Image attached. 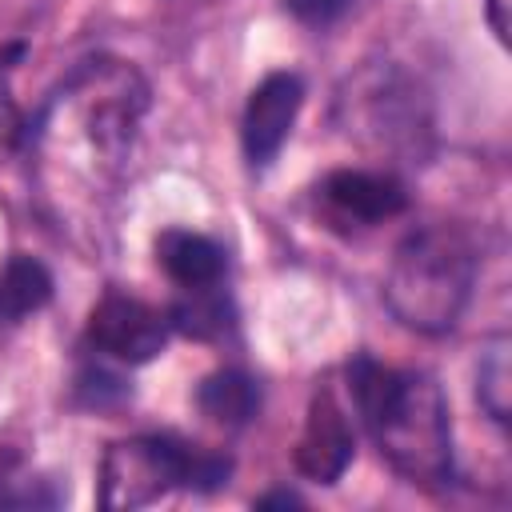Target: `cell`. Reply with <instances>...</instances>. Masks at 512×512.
<instances>
[{
  "mask_svg": "<svg viewBox=\"0 0 512 512\" xmlns=\"http://www.w3.org/2000/svg\"><path fill=\"white\" fill-rule=\"evenodd\" d=\"M352 396L380 456L412 484L436 488L452 476V424L440 384L416 368H384L360 356Z\"/></svg>",
  "mask_w": 512,
  "mask_h": 512,
  "instance_id": "6da1fadb",
  "label": "cell"
},
{
  "mask_svg": "<svg viewBox=\"0 0 512 512\" xmlns=\"http://www.w3.org/2000/svg\"><path fill=\"white\" fill-rule=\"evenodd\" d=\"M476 284V248L452 224H428L396 248L384 276L388 312L424 336L448 332Z\"/></svg>",
  "mask_w": 512,
  "mask_h": 512,
  "instance_id": "7a4b0ae2",
  "label": "cell"
},
{
  "mask_svg": "<svg viewBox=\"0 0 512 512\" xmlns=\"http://www.w3.org/2000/svg\"><path fill=\"white\" fill-rule=\"evenodd\" d=\"M56 104L64 120L84 132V144L100 156V164H120L148 112V84L128 60L92 56L64 80Z\"/></svg>",
  "mask_w": 512,
  "mask_h": 512,
  "instance_id": "3957f363",
  "label": "cell"
},
{
  "mask_svg": "<svg viewBox=\"0 0 512 512\" xmlns=\"http://www.w3.org/2000/svg\"><path fill=\"white\" fill-rule=\"evenodd\" d=\"M228 476L224 456L184 448L168 436H128L100 460V508H144L172 488H216Z\"/></svg>",
  "mask_w": 512,
  "mask_h": 512,
  "instance_id": "277c9868",
  "label": "cell"
},
{
  "mask_svg": "<svg viewBox=\"0 0 512 512\" xmlns=\"http://www.w3.org/2000/svg\"><path fill=\"white\" fill-rule=\"evenodd\" d=\"M348 104V132H356L364 144L396 156H420V140L428 136V112L416 84L396 68H372L364 72Z\"/></svg>",
  "mask_w": 512,
  "mask_h": 512,
  "instance_id": "5b68a950",
  "label": "cell"
},
{
  "mask_svg": "<svg viewBox=\"0 0 512 512\" xmlns=\"http://www.w3.org/2000/svg\"><path fill=\"white\" fill-rule=\"evenodd\" d=\"M168 328L172 320L124 292H108L92 312H88V340L96 344V352L124 360V364H144L152 360L164 344H168Z\"/></svg>",
  "mask_w": 512,
  "mask_h": 512,
  "instance_id": "8992f818",
  "label": "cell"
},
{
  "mask_svg": "<svg viewBox=\"0 0 512 512\" xmlns=\"http://www.w3.org/2000/svg\"><path fill=\"white\" fill-rule=\"evenodd\" d=\"M300 104H304V84L296 72H272L252 88L244 104V120H240V140H244V156L252 168H264L276 160V152L284 148L296 124Z\"/></svg>",
  "mask_w": 512,
  "mask_h": 512,
  "instance_id": "52a82bcc",
  "label": "cell"
},
{
  "mask_svg": "<svg viewBox=\"0 0 512 512\" xmlns=\"http://www.w3.org/2000/svg\"><path fill=\"white\" fill-rule=\"evenodd\" d=\"M320 200L324 208L356 228H372L380 220H392L408 208V192L396 176L388 172H368V168H336L320 180Z\"/></svg>",
  "mask_w": 512,
  "mask_h": 512,
  "instance_id": "ba28073f",
  "label": "cell"
},
{
  "mask_svg": "<svg viewBox=\"0 0 512 512\" xmlns=\"http://www.w3.org/2000/svg\"><path fill=\"white\" fill-rule=\"evenodd\" d=\"M352 452H356V444H352L348 416L336 404V396L328 388H320L308 404V420H304L292 460H296L300 476H308L316 484H336L344 476V468L352 464Z\"/></svg>",
  "mask_w": 512,
  "mask_h": 512,
  "instance_id": "9c48e42d",
  "label": "cell"
},
{
  "mask_svg": "<svg viewBox=\"0 0 512 512\" xmlns=\"http://www.w3.org/2000/svg\"><path fill=\"white\" fill-rule=\"evenodd\" d=\"M156 260L184 292L192 288H216L224 276V248L200 232L168 228L156 236Z\"/></svg>",
  "mask_w": 512,
  "mask_h": 512,
  "instance_id": "30bf717a",
  "label": "cell"
},
{
  "mask_svg": "<svg viewBox=\"0 0 512 512\" xmlns=\"http://www.w3.org/2000/svg\"><path fill=\"white\" fill-rule=\"evenodd\" d=\"M196 404H200V412H204L212 424L240 428V424L256 412L260 396H256V384H252L244 372L224 368V372L204 376V384H200V392H196Z\"/></svg>",
  "mask_w": 512,
  "mask_h": 512,
  "instance_id": "8fae6325",
  "label": "cell"
},
{
  "mask_svg": "<svg viewBox=\"0 0 512 512\" xmlns=\"http://www.w3.org/2000/svg\"><path fill=\"white\" fill-rule=\"evenodd\" d=\"M52 296V276L32 256H12L0 272V320H20L44 308Z\"/></svg>",
  "mask_w": 512,
  "mask_h": 512,
  "instance_id": "7c38bea8",
  "label": "cell"
},
{
  "mask_svg": "<svg viewBox=\"0 0 512 512\" xmlns=\"http://www.w3.org/2000/svg\"><path fill=\"white\" fill-rule=\"evenodd\" d=\"M476 396L484 404V412L504 424L508 420V404H512V372H508V336H496L484 356H480V376H476Z\"/></svg>",
  "mask_w": 512,
  "mask_h": 512,
  "instance_id": "4fadbf2b",
  "label": "cell"
},
{
  "mask_svg": "<svg viewBox=\"0 0 512 512\" xmlns=\"http://www.w3.org/2000/svg\"><path fill=\"white\" fill-rule=\"evenodd\" d=\"M168 320L180 328V332H188V336H216V332H224V304L212 296V288H192V300H180L172 312H168Z\"/></svg>",
  "mask_w": 512,
  "mask_h": 512,
  "instance_id": "5bb4252c",
  "label": "cell"
},
{
  "mask_svg": "<svg viewBox=\"0 0 512 512\" xmlns=\"http://www.w3.org/2000/svg\"><path fill=\"white\" fill-rule=\"evenodd\" d=\"M56 504V496L40 492V480H28L20 468V456L12 448H0V508H40Z\"/></svg>",
  "mask_w": 512,
  "mask_h": 512,
  "instance_id": "9a60e30c",
  "label": "cell"
},
{
  "mask_svg": "<svg viewBox=\"0 0 512 512\" xmlns=\"http://www.w3.org/2000/svg\"><path fill=\"white\" fill-rule=\"evenodd\" d=\"M24 140V116H20V104L12 100L4 76H0V164L20 148Z\"/></svg>",
  "mask_w": 512,
  "mask_h": 512,
  "instance_id": "2e32d148",
  "label": "cell"
},
{
  "mask_svg": "<svg viewBox=\"0 0 512 512\" xmlns=\"http://www.w3.org/2000/svg\"><path fill=\"white\" fill-rule=\"evenodd\" d=\"M284 4H288L292 16L304 20V24H332L336 16L348 12L352 0H284Z\"/></svg>",
  "mask_w": 512,
  "mask_h": 512,
  "instance_id": "e0dca14e",
  "label": "cell"
},
{
  "mask_svg": "<svg viewBox=\"0 0 512 512\" xmlns=\"http://www.w3.org/2000/svg\"><path fill=\"white\" fill-rule=\"evenodd\" d=\"M484 16L488 28L496 32L500 44H508V28H512V0H484Z\"/></svg>",
  "mask_w": 512,
  "mask_h": 512,
  "instance_id": "ac0fdd59",
  "label": "cell"
},
{
  "mask_svg": "<svg viewBox=\"0 0 512 512\" xmlns=\"http://www.w3.org/2000/svg\"><path fill=\"white\" fill-rule=\"evenodd\" d=\"M300 500L292 496V492H272V496H264L260 500V508H296Z\"/></svg>",
  "mask_w": 512,
  "mask_h": 512,
  "instance_id": "d6986e66",
  "label": "cell"
}]
</instances>
